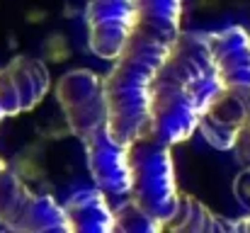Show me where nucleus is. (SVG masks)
Segmentation results:
<instances>
[{
	"instance_id": "f257e3e1",
	"label": "nucleus",
	"mask_w": 250,
	"mask_h": 233,
	"mask_svg": "<svg viewBox=\"0 0 250 233\" xmlns=\"http://www.w3.org/2000/svg\"><path fill=\"white\" fill-rule=\"evenodd\" d=\"M224 80L207 32H182L156 78L151 134L170 146L199 131V122L221 95Z\"/></svg>"
},
{
	"instance_id": "f03ea898",
	"label": "nucleus",
	"mask_w": 250,
	"mask_h": 233,
	"mask_svg": "<svg viewBox=\"0 0 250 233\" xmlns=\"http://www.w3.org/2000/svg\"><path fill=\"white\" fill-rule=\"evenodd\" d=\"M177 39L158 37L134 27L124 51L104 76L107 129L122 144H134L151 129L156 78L166 66Z\"/></svg>"
},
{
	"instance_id": "7ed1b4c3",
	"label": "nucleus",
	"mask_w": 250,
	"mask_h": 233,
	"mask_svg": "<svg viewBox=\"0 0 250 233\" xmlns=\"http://www.w3.org/2000/svg\"><path fill=\"white\" fill-rule=\"evenodd\" d=\"M170 148H172L170 144L161 141L151 131L131 144V168H134L131 197L163 226L172 219L180 199Z\"/></svg>"
},
{
	"instance_id": "20e7f679",
	"label": "nucleus",
	"mask_w": 250,
	"mask_h": 233,
	"mask_svg": "<svg viewBox=\"0 0 250 233\" xmlns=\"http://www.w3.org/2000/svg\"><path fill=\"white\" fill-rule=\"evenodd\" d=\"M0 224L20 233H71L66 207L51 194L32 192L12 170H0Z\"/></svg>"
},
{
	"instance_id": "39448f33",
	"label": "nucleus",
	"mask_w": 250,
	"mask_h": 233,
	"mask_svg": "<svg viewBox=\"0 0 250 233\" xmlns=\"http://www.w3.org/2000/svg\"><path fill=\"white\" fill-rule=\"evenodd\" d=\"M56 100L63 109L71 134L83 144L97 129L107 127V97L104 78L87 68H73L59 78Z\"/></svg>"
},
{
	"instance_id": "423d86ee",
	"label": "nucleus",
	"mask_w": 250,
	"mask_h": 233,
	"mask_svg": "<svg viewBox=\"0 0 250 233\" xmlns=\"http://www.w3.org/2000/svg\"><path fill=\"white\" fill-rule=\"evenodd\" d=\"M85 22L90 51L97 59L114 61L136 27V0H87Z\"/></svg>"
},
{
	"instance_id": "0eeeda50",
	"label": "nucleus",
	"mask_w": 250,
	"mask_h": 233,
	"mask_svg": "<svg viewBox=\"0 0 250 233\" xmlns=\"http://www.w3.org/2000/svg\"><path fill=\"white\" fill-rule=\"evenodd\" d=\"M85 160L95 187L112 197H126L134 187L131 168V146L117 141L107 127L97 129L90 139L83 141Z\"/></svg>"
},
{
	"instance_id": "6e6552de",
	"label": "nucleus",
	"mask_w": 250,
	"mask_h": 233,
	"mask_svg": "<svg viewBox=\"0 0 250 233\" xmlns=\"http://www.w3.org/2000/svg\"><path fill=\"white\" fill-rule=\"evenodd\" d=\"M250 122V90L224 87L199 122V134L219 151H231L238 144L243 127Z\"/></svg>"
},
{
	"instance_id": "1a4fd4ad",
	"label": "nucleus",
	"mask_w": 250,
	"mask_h": 233,
	"mask_svg": "<svg viewBox=\"0 0 250 233\" xmlns=\"http://www.w3.org/2000/svg\"><path fill=\"white\" fill-rule=\"evenodd\" d=\"M224 87L250 90V32L233 24L221 32H207Z\"/></svg>"
},
{
	"instance_id": "9d476101",
	"label": "nucleus",
	"mask_w": 250,
	"mask_h": 233,
	"mask_svg": "<svg viewBox=\"0 0 250 233\" xmlns=\"http://www.w3.org/2000/svg\"><path fill=\"white\" fill-rule=\"evenodd\" d=\"M71 233H112L117 231L114 224V207L107 202V192L100 187L78 190L66 204Z\"/></svg>"
},
{
	"instance_id": "9b49d317",
	"label": "nucleus",
	"mask_w": 250,
	"mask_h": 233,
	"mask_svg": "<svg viewBox=\"0 0 250 233\" xmlns=\"http://www.w3.org/2000/svg\"><path fill=\"white\" fill-rule=\"evenodd\" d=\"M166 229L177 233H233V221L219 219L199 199L180 192L177 209H175L172 219L166 224Z\"/></svg>"
},
{
	"instance_id": "f8f14e48",
	"label": "nucleus",
	"mask_w": 250,
	"mask_h": 233,
	"mask_svg": "<svg viewBox=\"0 0 250 233\" xmlns=\"http://www.w3.org/2000/svg\"><path fill=\"white\" fill-rule=\"evenodd\" d=\"M7 73L12 76V83L20 92L22 100V109L29 112L51 87V78L49 68L44 66V61L39 59H29V56H15L7 66Z\"/></svg>"
},
{
	"instance_id": "ddd939ff",
	"label": "nucleus",
	"mask_w": 250,
	"mask_h": 233,
	"mask_svg": "<svg viewBox=\"0 0 250 233\" xmlns=\"http://www.w3.org/2000/svg\"><path fill=\"white\" fill-rule=\"evenodd\" d=\"M182 0H136V27L158 37L180 39Z\"/></svg>"
},
{
	"instance_id": "4468645a",
	"label": "nucleus",
	"mask_w": 250,
	"mask_h": 233,
	"mask_svg": "<svg viewBox=\"0 0 250 233\" xmlns=\"http://www.w3.org/2000/svg\"><path fill=\"white\" fill-rule=\"evenodd\" d=\"M114 224H117V231H124V233H156L166 229L131 194L122 197V202L114 207Z\"/></svg>"
},
{
	"instance_id": "2eb2a0df",
	"label": "nucleus",
	"mask_w": 250,
	"mask_h": 233,
	"mask_svg": "<svg viewBox=\"0 0 250 233\" xmlns=\"http://www.w3.org/2000/svg\"><path fill=\"white\" fill-rule=\"evenodd\" d=\"M0 109L5 117H17L22 114V100L20 92L12 83V76L7 73V68H0Z\"/></svg>"
},
{
	"instance_id": "dca6fc26",
	"label": "nucleus",
	"mask_w": 250,
	"mask_h": 233,
	"mask_svg": "<svg viewBox=\"0 0 250 233\" xmlns=\"http://www.w3.org/2000/svg\"><path fill=\"white\" fill-rule=\"evenodd\" d=\"M233 192H236V199H238V204L250 212V165L236 177V182H233Z\"/></svg>"
},
{
	"instance_id": "f3484780",
	"label": "nucleus",
	"mask_w": 250,
	"mask_h": 233,
	"mask_svg": "<svg viewBox=\"0 0 250 233\" xmlns=\"http://www.w3.org/2000/svg\"><path fill=\"white\" fill-rule=\"evenodd\" d=\"M233 231L250 233V212L243 216V219H236V221H233Z\"/></svg>"
},
{
	"instance_id": "a211bd4d",
	"label": "nucleus",
	"mask_w": 250,
	"mask_h": 233,
	"mask_svg": "<svg viewBox=\"0 0 250 233\" xmlns=\"http://www.w3.org/2000/svg\"><path fill=\"white\" fill-rule=\"evenodd\" d=\"M2 168H7V165H5V160H2V158H0V170H2Z\"/></svg>"
},
{
	"instance_id": "6ab92c4d",
	"label": "nucleus",
	"mask_w": 250,
	"mask_h": 233,
	"mask_svg": "<svg viewBox=\"0 0 250 233\" xmlns=\"http://www.w3.org/2000/svg\"><path fill=\"white\" fill-rule=\"evenodd\" d=\"M2 119H5V114H2V109H0V122H2Z\"/></svg>"
}]
</instances>
